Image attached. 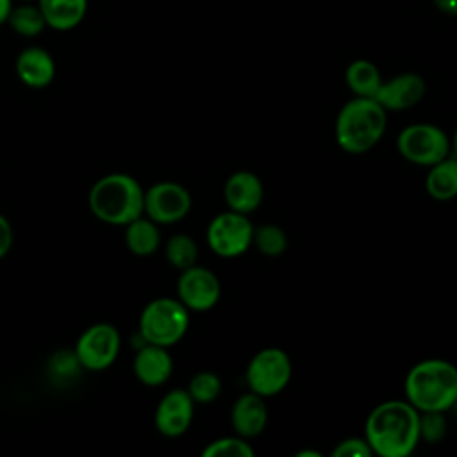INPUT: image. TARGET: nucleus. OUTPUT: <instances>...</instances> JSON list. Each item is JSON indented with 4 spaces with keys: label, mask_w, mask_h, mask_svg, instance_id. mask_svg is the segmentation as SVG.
I'll return each instance as SVG.
<instances>
[{
    "label": "nucleus",
    "mask_w": 457,
    "mask_h": 457,
    "mask_svg": "<svg viewBox=\"0 0 457 457\" xmlns=\"http://www.w3.org/2000/svg\"><path fill=\"white\" fill-rule=\"evenodd\" d=\"M18 79L34 89L46 87L55 77V62L41 46L23 48L16 59Z\"/></svg>",
    "instance_id": "obj_17"
},
{
    "label": "nucleus",
    "mask_w": 457,
    "mask_h": 457,
    "mask_svg": "<svg viewBox=\"0 0 457 457\" xmlns=\"http://www.w3.org/2000/svg\"><path fill=\"white\" fill-rule=\"evenodd\" d=\"M120 345V332L114 325L95 323L80 334L73 352L84 370L102 371L116 361Z\"/></svg>",
    "instance_id": "obj_9"
},
{
    "label": "nucleus",
    "mask_w": 457,
    "mask_h": 457,
    "mask_svg": "<svg viewBox=\"0 0 457 457\" xmlns=\"http://www.w3.org/2000/svg\"><path fill=\"white\" fill-rule=\"evenodd\" d=\"M12 9V0H0V25L7 21Z\"/></svg>",
    "instance_id": "obj_32"
},
{
    "label": "nucleus",
    "mask_w": 457,
    "mask_h": 457,
    "mask_svg": "<svg viewBox=\"0 0 457 457\" xmlns=\"http://www.w3.org/2000/svg\"><path fill=\"white\" fill-rule=\"evenodd\" d=\"M330 455L332 457H371L373 450L366 441V437L353 436L339 441L330 452Z\"/></svg>",
    "instance_id": "obj_29"
},
{
    "label": "nucleus",
    "mask_w": 457,
    "mask_h": 457,
    "mask_svg": "<svg viewBox=\"0 0 457 457\" xmlns=\"http://www.w3.org/2000/svg\"><path fill=\"white\" fill-rule=\"evenodd\" d=\"M425 80L421 75L405 71L389 80H382L377 95L373 96L386 111H405L414 107L425 96Z\"/></svg>",
    "instance_id": "obj_13"
},
{
    "label": "nucleus",
    "mask_w": 457,
    "mask_h": 457,
    "mask_svg": "<svg viewBox=\"0 0 457 457\" xmlns=\"http://www.w3.org/2000/svg\"><path fill=\"white\" fill-rule=\"evenodd\" d=\"M125 243L127 248L139 257L152 255L159 245H161V232L157 228V223L152 221L148 216L143 218V214L130 223L125 225Z\"/></svg>",
    "instance_id": "obj_20"
},
{
    "label": "nucleus",
    "mask_w": 457,
    "mask_h": 457,
    "mask_svg": "<svg viewBox=\"0 0 457 457\" xmlns=\"http://www.w3.org/2000/svg\"><path fill=\"white\" fill-rule=\"evenodd\" d=\"M204 457H253L255 450L248 443V439L241 436H227L211 441L204 452Z\"/></svg>",
    "instance_id": "obj_26"
},
{
    "label": "nucleus",
    "mask_w": 457,
    "mask_h": 457,
    "mask_svg": "<svg viewBox=\"0 0 457 457\" xmlns=\"http://www.w3.org/2000/svg\"><path fill=\"white\" fill-rule=\"evenodd\" d=\"M223 196L230 211L250 214L262 204L264 186L253 171L239 170L227 179L223 186Z\"/></svg>",
    "instance_id": "obj_14"
},
{
    "label": "nucleus",
    "mask_w": 457,
    "mask_h": 457,
    "mask_svg": "<svg viewBox=\"0 0 457 457\" xmlns=\"http://www.w3.org/2000/svg\"><path fill=\"white\" fill-rule=\"evenodd\" d=\"M364 437L373 455L407 457L421 441L420 411L407 400H386L368 414Z\"/></svg>",
    "instance_id": "obj_1"
},
{
    "label": "nucleus",
    "mask_w": 457,
    "mask_h": 457,
    "mask_svg": "<svg viewBox=\"0 0 457 457\" xmlns=\"http://www.w3.org/2000/svg\"><path fill=\"white\" fill-rule=\"evenodd\" d=\"M12 246V228L4 214H0V259L7 255Z\"/></svg>",
    "instance_id": "obj_30"
},
{
    "label": "nucleus",
    "mask_w": 457,
    "mask_h": 457,
    "mask_svg": "<svg viewBox=\"0 0 457 457\" xmlns=\"http://www.w3.org/2000/svg\"><path fill=\"white\" fill-rule=\"evenodd\" d=\"M252 245L266 257H278L287 248V236L282 227L275 223H266L261 227H253Z\"/></svg>",
    "instance_id": "obj_24"
},
{
    "label": "nucleus",
    "mask_w": 457,
    "mask_h": 457,
    "mask_svg": "<svg viewBox=\"0 0 457 457\" xmlns=\"http://www.w3.org/2000/svg\"><path fill=\"white\" fill-rule=\"evenodd\" d=\"M145 191L127 173H111L96 180L89 191L91 212L111 225H127L143 214Z\"/></svg>",
    "instance_id": "obj_4"
},
{
    "label": "nucleus",
    "mask_w": 457,
    "mask_h": 457,
    "mask_svg": "<svg viewBox=\"0 0 457 457\" xmlns=\"http://www.w3.org/2000/svg\"><path fill=\"white\" fill-rule=\"evenodd\" d=\"M403 391L420 412H446L457 405V366L445 359L420 361L407 371Z\"/></svg>",
    "instance_id": "obj_2"
},
{
    "label": "nucleus",
    "mask_w": 457,
    "mask_h": 457,
    "mask_svg": "<svg viewBox=\"0 0 457 457\" xmlns=\"http://www.w3.org/2000/svg\"><path fill=\"white\" fill-rule=\"evenodd\" d=\"M452 155L457 157V125H455V130H453V136H452Z\"/></svg>",
    "instance_id": "obj_34"
},
{
    "label": "nucleus",
    "mask_w": 457,
    "mask_h": 457,
    "mask_svg": "<svg viewBox=\"0 0 457 457\" xmlns=\"http://www.w3.org/2000/svg\"><path fill=\"white\" fill-rule=\"evenodd\" d=\"M189 209L191 195L179 182H157L145 191L143 212L157 225L177 223L187 216Z\"/></svg>",
    "instance_id": "obj_10"
},
{
    "label": "nucleus",
    "mask_w": 457,
    "mask_h": 457,
    "mask_svg": "<svg viewBox=\"0 0 457 457\" xmlns=\"http://www.w3.org/2000/svg\"><path fill=\"white\" fill-rule=\"evenodd\" d=\"M425 189L430 198L448 202L457 196V157L452 154L430 166L425 177Z\"/></svg>",
    "instance_id": "obj_19"
},
{
    "label": "nucleus",
    "mask_w": 457,
    "mask_h": 457,
    "mask_svg": "<svg viewBox=\"0 0 457 457\" xmlns=\"http://www.w3.org/2000/svg\"><path fill=\"white\" fill-rule=\"evenodd\" d=\"M221 296L220 278L204 266H189L180 271L177 280V298L189 311H209Z\"/></svg>",
    "instance_id": "obj_11"
},
{
    "label": "nucleus",
    "mask_w": 457,
    "mask_h": 457,
    "mask_svg": "<svg viewBox=\"0 0 457 457\" xmlns=\"http://www.w3.org/2000/svg\"><path fill=\"white\" fill-rule=\"evenodd\" d=\"M164 255L168 262L177 270H186L193 264H196L198 257V246L195 239L187 234H175L166 241Z\"/></svg>",
    "instance_id": "obj_23"
},
{
    "label": "nucleus",
    "mask_w": 457,
    "mask_h": 457,
    "mask_svg": "<svg viewBox=\"0 0 457 457\" xmlns=\"http://www.w3.org/2000/svg\"><path fill=\"white\" fill-rule=\"evenodd\" d=\"M46 27L55 30L75 29L87 12V0H37Z\"/></svg>",
    "instance_id": "obj_18"
},
{
    "label": "nucleus",
    "mask_w": 457,
    "mask_h": 457,
    "mask_svg": "<svg viewBox=\"0 0 457 457\" xmlns=\"http://www.w3.org/2000/svg\"><path fill=\"white\" fill-rule=\"evenodd\" d=\"M382 80L384 79H382L378 68L371 61H366V59L352 61L345 71V82L355 96L373 98L377 95Z\"/></svg>",
    "instance_id": "obj_21"
},
{
    "label": "nucleus",
    "mask_w": 457,
    "mask_h": 457,
    "mask_svg": "<svg viewBox=\"0 0 457 457\" xmlns=\"http://www.w3.org/2000/svg\"><path fill=\"white\" fill-rule=\"evenodd\" d=\"M209 248L225 259L243 255L253 239V223L248 214L225 211L216 214L205 232Z\"/></svg>",
    "instance_id": "obj_8"
},
{
    "label": "nucleus",
    "mask_w": 457,
    "mask_h": 457,
    "mask_svg": "<svg viewBox=\"0 0 457 457\" xmlns=\"http://www.w3.org/2000/svg\"><path fill=\"white\" fill-rule=\"evenodd\" d=\"M79 370H82V364L79 362L75 352L61 350L50 359V373L57 377V380H70L79 373Z\"/></svg>",
    "instance_id": "obj_28"
},
{
    "label": "nucleus",
    "mask_w": 457,
    "mask_h": 457,
    "mask_svg": "<svg viewBox=\"0 0 457 457\" xmlns=\"http://www.w3.org/2000/svg\"><path fill=\"white\" fill-rule=\"evenodd\" d=\"M7 23L11 29L25 37H34L43 32L46 27V21L43 18V12L36 5H18L11 9V14L7 18Z\"/></svg>",
    "instance_id": "obj_22"
},
{
    "label": "nucleus",
    "mask_w": 457,
    "mask_h": 457,
    "mask_svg": "<svg viewBox=\"0 0 457 457\" xmlns=\"http://www.w3.org/2000/svg\"><path fill=\"white\" fill-rule=\"evenodd\" d=\"M195 414V402L186 389H171L166 393L155 409V428L166 437L182 436Z\"/></svg>",
    "instance_id": "obj_12"
},
{
    "label": "nucleus",
    "mask_w": 457,
    "mask_h": 457,
    "mask_svg": "<svg viewBox=\"0 0 457 457\" xmlns=\"http://www.w3.org/2000/svg\"><path fill=\"white\" fill-rule=\"evenodd\" d=\"M446 434V418L441 411L420 412V439L428 445L439 443Z\"/></svg>",
    "instance_id": "obj_27"
},
{
    "label": "nucleus",
    "mask_w": 457,
    "mask_h": 457,
    "mask_svg": "<svg viewBox=\"0 0 457 457\" xmlns=\"http://www.w3.org/2000/svg\"><path fill=\"white\" fill-rule=\"evenodd\" d=\"M321 457V453L320 452H312V450H302V452H298L296 453V457Z\"/></svg>",
    "instance_id": "obj_33"
},
{
    "label": "nucleus",
    "mask_w": 457,
    "mask_h": 457,
    "mask_svg": "<svg viewBox=\"0 0 457 457\" xmlns=\"http://www.w3.org/2000/svg\"><path fill=\"white\" fill-rule=\"evenodd\" d=\"M268 423V405L257 393L241 395L230 411V425L234 432L245 439L257 437L262 434Z\"/></svg>",
    "instance_id": "obj_15"
},
{
    "label": "nucleus",
    "mask_w": 457,
    "mask_h": 457,
    "mask_svg": "<svg viewBox=\"0 0 457 457\" xmlns=\"http://www.w3.org/2000/svg\"><path fill=\"white\" fill-rule=\"evenodd\" d=\"M396 150L407 162L430 168L452 154V141L437 125L411 123L396 136Z\"/></svg>",
    "instance_id": "obj_6"
},
{
    "label": "nucleus",
    "mask_w": 457,
    "mask_h": 457,
    "mask_svg": "<svg viewBox=\"0 0 457 457\" xmlns=\"http://www.w3.org/2000/svg\"><path fill=\"white\" fill-rule=\"evenodd\" d=\"M386 125L387 111L375 98L353 96L336 116V143L346 154H364L382 139Z\"/></svg>",
    "instance_id": "obj_3"
},
{
    "label": "nucleus",
    "mask_w": 457,
    "mask_h": 457,
    "mask_svg": "<svg viewBox=\"0 0 457 457\" xmlns=\"http://www.w3.org/2000/svg\"><path fill=\"white\" fill-rule=\"evenodd\" d=\"M189 327V309L179 298L161 296L146 303L139 316V336L145 343L173 346Z\"/></svg>",
    "instance_id": "obj_5"
},
{
    "label": "nucleus",
    "mask_w": 457,
    "mask_h": 457,
    "mask_svg": "<svg viewBox=\"0 0 457 457\" xmlns=\"http://www.w3.org/2000/svg\"><path fill=\"white\" fill-rule=\"evenodd\" d=\"M293 375L289 355L277 346L262 348L246 366V384L262 398L275 396L286 389Z\"/></svg>",
    "instance_id": "obj_7"
},
{
    "label": "nucleus",
    "mask_w": 457,
    "mask_h": 457,
    "mask_svg": "<svg viewBox=\"0 0 457 457\" xmlns=\"http://www.w3.org/2000/svg\"><path fill=\"white\" fill-rule=\"evenodd\" d=\"M221 378L214 371H198L187 384V393L195 403H211L221 395Z\"/></svg>",
    "instance_id": "obj_25"
},
{
    "label": "nucleus",
    "mask_w": 457,
    "mask_h": 457,
    "mask_svg": "<svg viewBox=\"0 0 457 457\" xmlns=\"http://www.w3.org/2000/svg\"><path fill=\"white\" fill-rule=\"evenodd\" d=\"M432 2L437 11L450 16H457V0H432Z\"/></svg>",
    "instance_id": "obj_31"
},
{
    "label": "nucleus",
    "mask_w": 457,
    "mask_h": 457,
    "mask_svg": "<svg viewBox=\"0 0 457 457\" xmlns=\"http://www.w3.org/2000/svg\"><path fill=\"white\" fill-rule=\"evenodd\" d=\"M173 371V361L166 346L143 343L134 357V373L145 386L155 387L164 384Z\"/></svg>",
    "instance_id": "obj_16"
}]
</instances>
